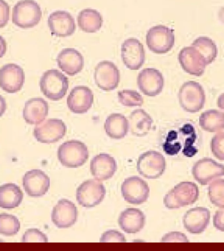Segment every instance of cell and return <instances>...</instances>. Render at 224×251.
I'll list each match as a JSON object with an SVG mask.
<instances>
[{
	"instance_id": "6da1fadb",
	"label": "cell",
	"mask_w": 224,
	"mask_h": 251,
	"mask_svg": "<svg viewBox=\"0 0 224 251\" xmlns=\"http://www.w3.org/2000/svg\"><path fill=\"white\" fill-rule=\"evenodd\" d=\"M196 136L194 127L189 124L171 129L165 137L163 151L169 156H176L181 153L185 156L192 157L198 152Z\"/></svg>"
},
{
	"instance_id": "7a4b0ae2",
	"label": "cell",
	"mask_w": 224,
	"mask_h": 251,
	"mask_svg": "<svg viewBox=\"0 0 224 251\" xmlns=\"http://www.w3.org/2000/svg\"><path fill=\"white\" fill-rule=\"evenodd\" d=\"M43 95L51 101H59L66 96L69 88L68 77L57 70L43 73L39 82Z\"/></svg>"
},
{
	"instance_id": "3957f363",
	"label": "cell",
	"mask_w": 224,
	"mask_h": 251,
	"mask_svg": "<svg viewBox=\"0 0 224 251\" xmlns=\"http://www.w3.org/2000/svg\"><path fill=\"white\" fill-rule=\"evenodd\" d=\"M199 191L197 185L192 182H182L175 186L165 195L164 204L169 209H179L191 205L197 201Z\"/></svg>"
},
{
	"instance_id": "277c9868",
	"label": "cell",
	"mask_w": 224,
	"mask_h": 251,
	"mask_svg": "<svg viewBox=\"0 0 224 251\" xmlns=\"http://www.w3.org/2000/svg\"><path fill=\"white\" fill-rule=\"evenodd\" d=\"M42 11L34 0H21L14 6L12 21L21 28H31L40 22Z\"/></svg>"
},
{
	"instance_id": "5b68a950",
	"label": "cell",
	"mask_w": 224,
	"mask_h": 251,
	"mask_svg": "<svg viewBox=\"0 0 224 251\" xmlns=\"http://www.w3.org/2000/svg\"><path fill=\"white\" fill-rule=\"evenodd\" d=\"M179 103L185 111L197 113L203 109L206 102L205 92L197 82L188 81L183 84L179 90Z\"/></svg>"
},
{
	"instance_id": "8992f818",
	"label": "cell",
	"mask_w": 224,
	"mask_h": 251,
	"mask_svg": "<svg viewBox=\"0 0 224 251\" xmlns=\"http://www.w3.org/2000/svg\"><path fill=\"white\" fill-rule=\"evenodd\" d=\"M57 155L62 166L77 168L85 164L89 153L87 147L82 141L71 140L62 143L58 147Z\"/></svg>"
},
{
	"instance_id": "52a82bcc",
	"label": "cell",
	"mask_w": 224,
	"mask_h": 251,
	"mask_svg": "<svg viewBox=\"0 0 224 251\" xmlns=\"http://www.w3.org/2000/svg\"><path fill=\"white\" fill-rule=\"evenodd\" d=\"M174 43V30L164 25H155L147 31L146 44L155 54H166L172 50Z\"/></svg>"
},
{
	"instance_id": "ba28073f",
	"label": "cell",
	"mask_w": 224,
	"mask_h": 251,
	"mask_svg": "<svg viewBox=\"0 0 224 251\" xmlns=\"http://www.w3.org/2000/svg\"><path fill=\"white\" fill-rule=\"evenodd\" d=\"M137 168L138 172L143 177L154 179L164 174L166 170V160L160 152L147 151L140 156Z\"/></svg>"
},
{
	"instance_id": "9c48e42d",
	"label": "cell",
	"mask_w": 224,
	"mask_h": 251,
	"mask_svg": "<svg viewBox=\"0 0 224 251\" xmlns=\"http://www.w3.org/2000/svg\"><path fill=\"white\" fill-rule=\"evenodd\" d=\"M106 193L105 186L99 180H87L77 188V201L84 207H94L103 201Z\"/></svg>"
},
{
	"instance_id": "30bf717a",
	"label": "cell",
	"mask_w": 224,
	"mask_h": 251,
	"mask_svg": "<svg viewBox=\"0 0 224 251\" xmlns=\"http://www.w3.org/2000/svg\"><path fill=\"white\" fill-rule=\"evenodd\" d=\"M67 127L62 120L49 119L37 125L33 129V136L41 143H54L62 139Z\"/></svg>"
},
{
	"instance_id": "8fae6325",
	"label": "cell",
	"mask_w": 224,
	"mask_h": 251,
	"mask_svg": "<svg viewBox=\"0 0 224 251\" xmlns=\"http://www.w3.org/2000/svg\"><path fill=\"white\" fill-rule=\"evenodd\" d=\"M94 78L98 87L108 92L117 88L121 76L119 69L114 63L104 60L96 66Z\"/></svg>"
},
{
	"instance_id": "7c38bea8",
	"label": "cell",
	"mask_w": 224,
	"mask_h": 251,
	"mask_svg": "<svg viewBox=\"0 0 224 251\" xmlns=\"http://www.w3.org/2000/svg\"><path fill=\"white\" fill-rule=\"evenodd\" d=\"M124 200L133 205H141L148 199L149 187L147 182L137 176L127 178L121 185Z\"/></svg>"
},
{
	"instance_id": "4fadbf2b",
	"label": "cell",
	"mask_w": 224,
	"mask_h": 251,
	"mask_svg": "<svg viewBox=\"0 0 224 251\" xmlns=\"http://www.w3.org/2000/svg\"><path fill=\"white\" fill-rule=\"evenodd\" d=\"M25 82V74L19 65L7 64L0 68V88L9 94L20 91Z\"/></svg>"
},
{
	"instance_id": "5bb4252c",
	"label": "cell",
	"mask_w": 224,
	"mask_h": 251,
	"mask_svg": "<svg viewBox=\"0 0 224 251\" xmlns=\"http://www.w3.org/2000/svg\"><path fill=\"white\" fill-rule=\"evenodd\" d=\"M137 85L145 96L154 97L163 91L165 79L163 74L155 68H145L139 73Z\"/></svg>"
},
{
	"instance_id": "9a60e30c",
	"label": "cell",
	"mask_w": 224,
	"mask_h": 251,
	"mask_svg": "<svg viewBox=\"0 0 224 251\" xmlns=\"http://www.w3.org/2000/svg\"><path fill=\"white\" fill-rule=\"evenodd\" d=\"M192 175L201 185H207L212 180L224 176V166L211 158H204L193 166Z\"/></svg>"
},
{
	"instance_id": "2e32d148",
	"label": "cell",
	"mask_w": 224,
	"mask_h": 251,
	"mask_svg": "<svg viewBox=\"0 0 224 251\" xmlns=\"http://www.w3.org/2000/svg\"><path fill=\"white\" fill-rule=\"evenodd\" d=\"M122 60L128 69L139 70L144 64L145 53L143 45L139 39H126L121 45Z\"/></svg>"
},
{
	"instance_id": "e0dca14e",
	"label": "cell",
	"mask_w": 224,
	"mask_h": 251,
	"mask_svg": "<svg viewBox=\"0 0 224 251\" xmlns=\"http://www.w3.org/2000/svg\"><path fill=\"white\" fill-rule=\"evenodd\" d=\"M23 187L30 197L44 196L50 188V178L43 171L32 170L26 173L23 178Z\"/></svg>"
},
{
	"instance_id": "ac0fdd59",
	"label": "cell",
	"mask_w": 224,
	"mask_h": 251,
	"mask_svg": "<svg viewBox=\"0 0 224 251\" xmlns=\"http://www.w3.org/2000/svg\"><path fill=\"white\" fill-rule=\"evenodd\" d=\"M78 217V211L76 205L66 199L59 200L51 213L53 223L60 229L72 227L76 224Z\"/></svg>"
},
{
	"instance_id": "d6986e66",
	"label": "cell",
	"mask_w": 224,
	"mask_h": 251,
	"mask_svg": "<svg viewBox=\"0 0 224 251\" xmlns=\"http://www.w3.org/2000/svg\"><path fill=\"white\" fill-rule=\"evenodd\" d=\"M178 60L183 70L192 75L201 76L205 72V60L194 47L183 48L179 52Z\"/></svg>"
},
{
	"instance_id": "ffe728a7",
	"label": "cell",
	"mask_w": 224,
	"mask_h": 251,
	"mask_svg": "<svg viewBox=\"0 0 224 251\" xmlns=\"http://www.w3.org/2000/svg\"><path fill=\"white\" fill-rule=\"evenodd\" d=\"M48 25L52 35L58 37L71 36L76 29L74 18L64 11L51 13L48 18Z\"/></svg>"
},
{
	"instance_id": "44dd1931",
	"label": "cell",
	"mask_w": 224,
	"mask_h": 251,
	"mask_svg": "<svg viewBox=\"0 0 224 251\" xmlns=\"http://www.w3.org/2000/svg\"><path fill=\"white\" fill-rule=\"evenodd\" d=\"M93 102V93L86 86H76L67 98L68 109L75 114L86 113L91 108Z\"/></svg>"
},
{
	"instance_id": "7402d4cb",
	"label": "cell",
	"mask_w": 224,
	"mask_h": 251,
	"mask_svg": "<svg viewBox=\"0 0 224 251\" xmlns=\"http://www.w3.org/2000/svg\"><path fill=\"white\" fill-rule=\"evenodd\" d=\"M210 212L205 207H196L187 211L183 218L186 230L192 234L203 232L209 225Z\"/></svg>"
},
{
	"instance_id": "603a6c76",
	"label": "cell",
	"mask_w": 224,
	"mask_h": 251,
	"mask_svg": "<svg viewBox=\"0 0 224 251\" xmlns=\"http://www.w3.org/2000/svg\"><path fill=\"white\" fill-rule=\"evenodd\" d=\"M57 64L60 70L69 76L80 74L84 67V58L76 49H63L58 54Z\"/></svg>"
},
{
	"instance_id": "cb8c5ba5",
	"label": "cell",
	"mask_w": 224,
	"mask_h": 251,
	"mask_svg": "<svg viewBox=\"0 0 224 251\" xmlns=\"http://www.w3.org/2000/svg\"><path fill=\"white\" fill-rule=\"evenodd\" d=\"M90 172L98 180H106L114 176L117 169V162L113 157L105 153L99 154L92 159Z\"/></svg>"
},
{
	"instance_id": "d4e9b609",
	"label": "cell",
	"mask_w": 224,
	"mask_h": 251,
	"mask_svg": "<svg viewBox=\"0 0 224 251\" xmlns=\"http://www.w3.org/2000/svg\"><path fill=\"white\" fill-rule=\"evenodd\" d=\"M48 113V103L41 98L28 100L23 109L24 119L26 123L31 125H37L42 123Z\"/></svg>"
},
{
	"instance_id": "484cf974",
	"label": "cell",
	"mask_w": 224,
	"mask_h": 251,
	"mask_svg": "<svg viewBox=\"0 0 224 251\" xmlns=\"http://www.w3.org/2000/svg\"><path fill=\"white\" fill-rule=\"evenodd\" d=\"M118 224L125 233H137L145 226V215L139 209L128 208L120 214Z\"/></svg>"
},
{
	"instance_id": "4316f807",
	"label": "cell",
	"mask_w": 224,
	"mask_h": 251,
	"mask_svg": "<svg viewBox=\"0 0 224 251\" xmlns=\"http://www.w3.org/2000/svg\"><path fill=\"white\" fill-rule=\"evenodd\" d=\"M129 128L132 134L137 137L147 135L152 127L153 121L143 109H135L129 116Z\"/></svg>"
},
{
	"instance_id": "83f0119b",
	"label": "cell",
	"mask_w": 224,
	"mask_h": 251,
	"mask_svg": "<svg viewBox=\"0 0 224 251\" xmlns=\"http://www.w3.org/2000/svg\"><path fill=\"white\" fill-rule=\"evenodd\" d=\"M104 129L110 138L123 139L129 132V122L122 114H111L106 120Z\"/></svg>"
},
{
	"instance_id": "f1b7e54d",
	"label": "cell",
	"mask_w": 224,
	"mask_h": 251,
	"mask_svg": "<svg viewBox=\"0 0 224 251\" xmlns=\"http://www.w3.org/2000/svg\"><path fill=\"white\" fill-rule=\"evenodd\" d=\"M23 192L17 184L7 183L0 186V207L13 209L23 201Z\"/></svg>"
},
{
	"instance_id": "f546056e",
	"label": "cell",
	"mask_w": 224,
	"mask_h": 251,
	"mask_svg": "<svg viewBox=\"0 0 224 251\" xmlns=\"http://www.w3.org/2000/svg\"><path fill=\"white\" fill-rule=\"evenodd\" d=\"M80 28L85 33H95L103 25L101 14L95 9H85L81 11L78 17Z\"/></svg>"
},
{
	"instance_id": "4dcf8cb0",
	"label": "cell",
	"mask_w": 224,
	"mask_h": 251,
	"mask_svg": "<svg viewBox=\"0 0 224 251\" xmlns=\"http://www.w3.org/2000/svg\"><path fill=\"white\" fill-rule=\"evenodd\" d=\"M199 126L207 132H218L224 129V113L210 109L200 115Z\"/></svg>"
},
{
	"instance_id": "1f68e13d",
	"label": "cell",
	"mask_w": 224,
	"mask_h": 251,
	"mask_svg": "<svg viewBox=\"0 0 224 251\" xmlns=\"http://www.w3.org/2000/svg\"><path fill=\"white\" fill-rule=\"evenodd\" d=\"M194 47L203 56L206 66L212 64L218 55V48L213 40L208 37H199L192 43Z\"/></svg>"
},
{
	"instance_id": "d6a6232c",
	"label": "cell",
	"mask_w": 224,
	"mask_h": 251,
	"mask_svg": "<svg viewBox=\"0 0 224 251\" xmlns=\"http://www.w3.org/2000/svg\"><path fill=\"white\" fill-rule=\"evenodd\" d=\"M21 228V223L15 216L7 213L0 214V234L13 236Z\"/></svg>"
},
{
	"instance_id": "836d02e7",
	"label": "cell",
	"mask_w": 224,
	"mask_h": 251,
	"mask_svg": "<svg viewBox=\"0 0 224 251\" xmlns=\"http://www.w3.org/2000/svg\"><path fill=\"white\" fill-rule=\"evenodd\" d=\"M208 195L211 203L216 207H224V179L214 180L208 188Z\"/></svg>"
},
{
	"instance_id": "e575fe53",
	"label": "cell",
	"mask_w": 224,
	"mask_h": 251,
	"mask_svg": "<svg viewBox=\"0 0 224 251\" xmlns=\"http://www.w3.org/2000/svg\"><path fill=\"white\" fill-rule=\"evenodd\" d=\"M118 100L119 103L125 107H137L143 103L141 94L133 90H120L118 92Z\"/></svg>"
},
{
	"instance_id": "d590c367",
	"label": "cell",
	"mask_w": 224,
	"mask_h": 251,
	"mask_svg": "<svg viewBox=\"0 0 224 251\" xmlns=\"http://www.w3.org/2000/svg\"><path fill=\"white\" fill-rule=\"evenodd\" d=\"M210 148L216 158L224 161V132L218 133L212 137Z\"/></svg>"
},
{
	"instance_id": "8d00e7d4",
	"label": "cell",
	"mask_w": 224,
	"mask_h": 251,
	"mask_svg": "<svg viewBox=\"0 0 224 251\" xmlns=\"http://www.w3.org/2000/svg\"><path fill=\"white\" fill-rule=\"evenodd\" d=\"M49 239L47 235L41 232L38 229H28L24 233L22 242H48Z\"/></svg>"
},
{
	"instance_id": "74e56055",
	"label": "cell",
	"mask_w": 224,
	"mask_h": 251,
	"mask_svg": "<svg viewBox=\"0 0 224 251\" xmlns=\"http://www.w3.org/2000/svg\"><path fill=\"white\" fill-rule=\"evenodd\" d=\"M125 237L119 231L116 230H108L102 235L100 239V243L109 242H126Z\"/></svg>"
},
{
	"instance_id": "f35d334b",
	"label": "cell",
	"mask_w": 224,
	"mask_h": 251,
	"mask_svg": "<svg viewBox=\"0 0 224 251\" xmlns=\"http://www.w3.org/2000/svg\"><path fill=\"white\" fill-rule=\"evenodd\" d=\"M10 6L5 0H0V29L7 25L9 21Z\"/></svg>"
},
{
	"instance_id": "ab89813d",
	"label": "cell",
	"mask_w": 224,
	"mask_h": 251,
	"mask_svg": "<svg viewBox=\"0 0 224 251\" xmlns=\"http://www.w3.org/2000/svg\"><path fill=\"white\" fill-rule=\"evenodd\" d=\"M189 239L187 238L184 233L178 231H172L165 234L161 239V242H189Z\"/></svg>"
},
{
	"instance_id": "60d3db41",
	"label": "cell",
	"mask_w": 224,
	"mask_h": 251,
	"mask_svg": "<svg viewBox=\"0 0 224 251\" xmlns=\"http://www.w3.org/2000/svg\"><path fill=\"white\" fill-rule=\"evenodd\" d=\"M214 226L218 230L224 231V207L216 212L213 219Z\"/></svg>"
},
{
	"instance_id": "b9f144b4",
	"label": "cell",
	"mask_w": 224,
	"mask_h": 251,
	"mask_svg": "<svg viewBox=\"0 0 224 251\" xmlns=\"http://www.w3.org/2000/svg\"><path fill=\"white\" fill-rule=\"evenodd\" d=\"M6 51H7V43L5 39L0 35V58L5 54Z\"/></svg>"
},
{
	"instance_id": "7bdbcfd3",
	"label": "cell",
	"mask_w": 224,
	"mask_h": 251,
	"mask_svg": "<svg viewBox=\"0 0 224 251\" xmlns=\"http://www.w3.org/2000/svg\"><path fill=\"white\" fill-rule=\"evenodd\" d=\"M6 109H7V103H6L5 98L0 95V117L3 115Z\"/></svg>"
},
{
	"instance_id": "ee69618b",
	"label": "cell",
	"mask_w": 224,
	"mask_h": 251,
	"mask_svg": "<svg viewBox=\"0 0 224 251\" xmlns=\"http://www.w3.org/2000/svg\"><path fill=\"white\" fill-rule=\"evenodd\" d=\"M217 105L220 109L223 110V111H224V93H222L221 95L219 96V97H218Z\"/></svg>"
},
{
	"instance_id": "f6af8a7d",
	"label": "cell",
	"mask_w": 224,
	"mask_h": 251,
	"mask_svg": "<svg viewBox=\"0 0 224 251\" xmlns=\"http://www.w3.org/2000/svg\"><path fill=\"white\" fill-rule=\"evenodd\" d=\"M218 19H219L221 23H223L224 25V6L222 7L219 12H218Z\"/></svg>"
}]
</instances>
